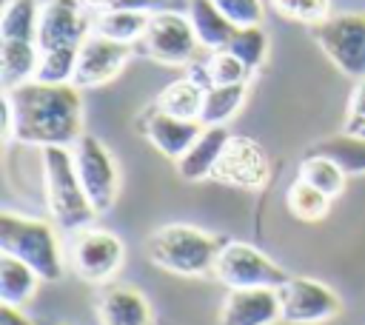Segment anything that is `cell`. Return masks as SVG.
<instances>
[{"mask_svg":"<svg viewBox=\"0 0 365 325\" xmlns=\"http://www.w3.org/2000/svg\"><path fill=\"white\" fill-rule=\"evenodd\" d=\"M83 88L29 80L3 91V137L23 145H74L83 131Z\"/></svg>","mask_w":365,"mask_h":325,"instance_id":"obj_1","label":"cell"},{"mask_svg":"<svg viewBox=\"0 0 365 325\" xmlns=\"http://www.w3.org/2000/svg\"><path fill=\"white\" fill-rule=\"evenodd\" d=\"M43 191L48 217L57 228L74 234L88 228L97 217L80 174L74 168V154L68 145H46L43 148Z\"/></svg>","mask_w":365,"mask_h":325,"instance_id":"obj_2","label":"cell"},{"mask_svg":"<svg viewBox=\"0 0 365 325\" xmlns=\"http://www.w3.org/2000/svg\"><path fill=\"white\" fill-rule=\"evenodd\" d=\"M220 248H222V242L217 237H211L208 231L188 225V222L163 225L145 242V254H148L151 265H157L160 271H168L174 277H202V274L214 271Z\"/></svg>","mask_w":365,"mask_h":325,"instance_id":"obj_3","label":"cell"},{"mask_svg":"<svg viewBox=\"0 0 365 325\" xmlns=\"http://www.w3.org/2000/svg\"><path fill=\"white\" fill-rule=\"evenodd\" d=\"M0 251L31 265L43 282H60L66 274L60 239L54 234V225L46 220L3 211L0 214Z\"/></svg>","mask_w":365,"mask_h":325,"instance_id":"obj_4","label":"cell"},{"mask_svg":"<svg viewBox=\"0 0 365 325\" xmlns=\"http://www.w3.org/2000/svg\"><path fill=\"white\" fill-rule=\"evenodd\" d=\"M314 43L345 77H365V11L331 14L322 23L311 26Z\"/></svg>","mask_w":365,"mask_h":325,"instance_id":"obj_5","label":"cell"},{"mask_svg":"<svg viewBox=\"0 0 365 325\" xmlns=\"http://www.w3.org/2000/svg\"><path fill=\"white\" fill-rule=\"evenodd\" d=\"M214 277L228 288H279L288 282V271L268 259L259 248L251 242H222L217 262H214Z\"/></svg>","mask_w":365,"mask_h":325,"instance_id":"obj_6","label":"cell"},{"mask_svg":"<svg viewBox=\"0 0 365 325\" xmlns=\"http://www.w3.org/2000/svg\"><path fill=\"white\" fill-rule=\"evenodd\" d=\"M71 154H74V168L80 174V182H83L97 217L108 214L120 197V165H117L114 154L94 134H83L71 145Z\"/></svg>","mask_w":365,"mask_h":325,"instance_id":"obj_7","label":"cell"},{"mask_svg":"<svg viewBox=\"0 0 365 325\" xmlns=\"http://www.w3.org/2000/svg\"><path fill=\"white\" fill-rule=\"evenodd\" d=\"M140 48H143V54H148L160 66L182 68L197 57L200 40L194 34L188 14L163 9V11H151L148 29L140 40Z\"/></svg>","mask_w":365,"mask_h":325,"instance_id":"obj_8","label":"cell"},{"mask_svg":"<svg viewBox=\"0 0 365 325\" xmlns=\"http://www.w3.org/2000/svg\"><path fill=\"white\" fill-rule=\"evenodd\" d=\"M125 262V245L106 228H80L71 239V268L83 282H108Z\"/></svg>","mask_w":365,"mask_h":325,"instance_id":"obj_9","label":"cell"},{"mask_svg":"<svg viewBox=\"0 0 365 325\" xmlns=\"http://www.w3.org/2000/svg\"><path fill=\"white\" fill-rule=\"evenodd\" d=\"M277 294L282 322L288 325H319L342 311V302L334 294V288L311 277H288V282L279 285Z\"/></svg>","mask_w":365,"mask_h":325,"instance_id":"obj_10","label":"cell"},{"mask_svg":"<svg viewBox=\"0 0 365 325\" xmlns=\"http://www.w3.org/2000/svg\"><path fill=\"white\" fill-rule=\"evenodd\" d=\"M94 31V11L83 0H46L37 26L40 51L80 48Z\"/></svg>","mask_w":365,"mask_h":325,"instance_id":"obj_11","label":"cell"},{"mask_svg":"<svg viewBox=\"0 0 365 325\" xmlns=\"http://www.w3.org/2000/svg\"><path fill=\"white\" fill-rule=\"evenodd\" d=\"M268 177H271V160H268L265 148L251 137H234V134L211 171L214 182L242 188V191L265 188Z\"/></svg>","mask_w":365,"mask_h":325,"instance_id":"obj_12","label":"cell"},{"mask_svg":"<svg viewBox=\"0 0 365 325\" xmlns=\"http://www.w3.org/2000/svg\"><path fill=\"white\" fill-rule=\"evenodd\" d=\"M134 57V46L131 43H117L108 40L97 31H91L86 37V43L80 46L77 54V68H74V86L77 88H97L111 83Z\"/></svg>","mask_w":365,"mask_h":325,"instance_id":"obj_13","label":"cell"},{"mask_svg":"<svg viewBox=\"0 0 365 325\" xmlns=\"http://www.w3.org/2000/svg\"><path fill=\"white\" fill-rule=\"evenodd\" d=\"M282 319L277 288H234L220 305V325H274Z\"/></svg>","mask_w":365,"mask_h":325,"instance_id":"obj_14","label":"cell"},{"mask_svg":"<svg viewBox=\"0 0 365 325\" xmlns=\"http://www.w3.org/2000/svg\"><path fill=\"white\" fill-rule=\"evenodd\" d=\"M202 128H205V125H202L200 120L174 117V114L160 111L157 105H154V108L145 114V120H143V134L148 137V143H151L163 157H168V160H174V162L188 151V145L200 137Z\"/></svg>","mask_w":365,"mask_h":325,"instance_id":"obj_15","label":"cell"},{"mask_svg":"<svg viewBox=\"0 0 365 325\" xmlns=\"http://www.w3.org/2000/svg\"><path fill=\"white\" fill-rule=\"evenodd\" d=\"M100 325H154L151 305L131 285H108L97 296Z\"/></svg>","mask_w":365,"mask_h":325,"instance_id":"obj_16","label":"cell"},{"mask_svg":"<svg viewBox=\"0 0 365 325\" xmlns=\"http://www.w3.org/2000/svg\"><path fill=\"white\" fill-rule=\"evenodd\" d=\"M231 134L225 125H205L200 131V137L188 145V151L177 160V174L185 182H202L211 180V171L222 154V148L228 145Z\"/></svg>","mask_w":365,"mask_h":325,"instance_id":"obj_17","label":"cell"},{"mask_svg":"<svg viewBox=\"0 0 365 325\" xmlns=\"http://www.w3.org/2000/svg\"><path fill=\"white\" fill-rule=\"evenodd\" d=\"M188 20L194 26V34L200 40V48L214 51V48H225L231 34L237 31V26L211 3V0H188Z\"/></svg>","mask_w":365,"mask_h":325,"instance_id":"obj_18","label":"cell"},{"mask_svg":"<svg viewBox=\"0 0 365 325\" xmlns=\"http://www.w3.org/2000/svg\"><path fill=\"white\" fill-rule=\"evenodd\" d=\"M40 66V46L37 40H3L0 46V68H3V88H14L37 77Z\"/></svg>","mask_w":365,"mask_h":325,"instance_id":"obj_19","label":"cell"},{"mask_svg":"<svg viewBox=\"0 0 365 325\" xmlns=\"http://www.w3.org/2000/svg\"><path fill=\"white\" fill-rule=\"evenodd\" d=\"M40 282L43 279L37 277V271L31 265L0 251V302L23 308L37 294Z\"/></svg>","mask_w":365,"mask_h":325,"instance_id":"obj_20","label":"cell"},{"mask_svg":"<svg viewBox=\"0 0 365 325\" xmlns=\"http://www.w3.org/2000/svg\"><path fill=\"white\" fill-rule=\"evenodd\" d=\"M299 180L311 182L314 188H319L322 194H328L331 200H336L342 191H345V182H348V168L331 157V154H322V151H308L299 162V171H297Z\"/></svg>","mask_w":365,"mask_h":325,"instance_id":"obj_21","label":"cell"},{"mask_svg":"<svg viewBox=\"0 0 365 325\" xmlns=\"http://www.w3.org/2000/svg\"><path fill=\"white\" fill-rule=\"evenodd\" d=\"M151 11L143 9H108L94 14V31L117 43H140L148 29Z\"/></svg>","mask_w":365,"mask_h":325,"instance_id":"obj_22","label":"cell"},{"mask_svg":"<svg viewBox=\"0 0 365 325\" xmlns=\"http://www.w3.org/2000/svg\"><path fill=\"white\" fill-rule=\"evenodd\" d=\"M202 100H205V88L191 80L188 74H182L180 80L168 83L160 97H157V108L165 111V114H174V117H182V120H200L202 114Z\"/></svg>","mask_w":365,"mask_h":325,"instance_id":"obj_23","label":"cell"},{"mask_svg":"<svg viewBox=\"0 0 365 325\" xmlns=\"http://www.w3.org/2000/svg\"><path fill=\"white\" fill-rule=\"evenodd\" d=\"M248 94V83H231V86H211L205 88V100H202V114L200 123L202 125H228Z\"/></svg>","mask_w":365,"mask_h":325,"instance_id":"obj_24","label":"cell"},{"mask_svg":"<svg viewBox=\"0 0 365 325\" xmlns=\"http://www.w3.org/2000/svg\"><path fill=\"white\" fill-rule=\"evenodd\" d=\"M43 6L37 0H6L0 14V37L3 40H37Z\"/></svg>","mask_w":365,"mask_h":325,"instance_id":"obj_25","label":"cell"},{"mask_svg":"<svg viewBox=\"0 0 365 325\" xmlns=\"http://www.w3.org/2000/svg\"><path fill=\"white\" fill-rule=\"evenodd\" d=\"M285 205H288L291 217H297L302 222H319L331 211V197L297 177L285 191Z\"/></svg>","mask_w":365,"mask_h":325,"instance_id":"obj_26","label":"cell"},{"mask_svg":"<svg viewBox=\"0 0 365 325\" xmlns=\"http://www.w3.org/2000/svg\"><path fill=\"white\" fill-rule=\"evenodd\" d=\"M225 48L234 51L251 71H257L268 60V34L259 26H240L231 34V40H228Z\"/></svg>","mask_w":365,"mask_h":325,"instance_id":"obj_27","label":"cell"},{"mask_svg":"<svg viewBox=\"0 0 365 325\" xmlns=\"http://www.w3.org/2000/svg\"><path fill=\"white\" fill-rule=\"evenodd\" d=\"M308 151H322V154L336 157V160L348 168V174H365V140H359V137L336 134V137L319 140V143L311 145Z\"/></svg>","mask_w":365,"mask_h":325,"instance_id":"obj_28","label":"cell"},{"mask_svg":"<svg viewBox=\"0 0 365 325\" xmlns=\"http://www.w3.org/2000/svg\"><path fill=\"white\" fill-rule=\"evenodd\" d=\"M205 68L211 86H231V83H248L251 68L228 48H214L205 51Z\"/></svg>","mask_w":365,"mask_h":325,"instance_id":"obj_29","label":"cell"},{"mask_svg":"<svg viewBox=\"0 0 365 325\" xmlns=\"http://www.w3.org/2000/svg\"><path fill=\"white\" fill-rule=\"evenodd\" d=\"M77 54L80 48H51V51H40V66H37V77L43 83H71L74 80V68H77Z\"/></svg>","mask_w":365,"mask_h":325,"instance_id":"obj_30","label":"cell"},{"mask_svg":"<svg viewBox=\"0 0 365 325\" xmlns=\"http://www.w3.org/2000/svg\"><path fill=\"white\" fill-rule=\"evenodd\" d=\"M268 3L279 17L302 26H317L325 17H331V0H268Z\"/></svg>","mask_w":365,"mask_h":325,"instance_id":"obj_31","label":"cell"},{"mask_svg":"<svg viewBox=\"0 0 365 325\" xmlns=\"http://www.w3.org/2000/svg\"><path fill=\"white\" fill-rule=\"evenodd\" d=\"M237 29L240 26H259L265 17L262 0H211Z\"/></svg>","mask_w":365,"mask_h":325,"instance_id":"obj_32","label":"cell"},{"mask_svg":"<svg viewBox=\"0 0 365 325\" xmlns=\"http://www.w3.org/2000/svg\"><path fill=\"white\" fill-rule=\"evenodd\" d=\"M365 128V77L356 80L354 91H351V103H348V114H345V125L342 134L356 137Z\"/></svg>","mask_w":365,"mask_h":325,"instance_id":"obj_33","label":"cell"},{"mask_svg":"<svg viewBox=\"0 0 365 325\" xmlns=\"http://www.w3.org/2000/svg\"><path fill=\"white\" fill-rule=\"evenodd\" d=\"M0 325H34L31 316L23 314L20 305H6L0 302Z\"/></svg>","mask_w":365,"mask_h":325,"instance_id":"obj_34","label":"cell"},{"mask_svg":"<svg viewBox=\"0 0 365 325\" xmlns=\"http://www.w3.org/2000/svg\"><path fill=\"white\" fill-rule=\"evenodd\" d=\"M83 3H86V6H88V9L94 11V14H97V11H106L111 0H83Z\"/></svg>","mask_w":365,"mask_h":325,"instance_id":"obj_35","label":"cell"},{"mask_svg":"<svg viewBox=\"0 0 365 325\" xmlns=\"http://www.w3.org/2000/svg\"><path fill=\"white\" fill-rule=\"evenodd\" d=\"M356 137H359V140H365V128H362V131H359V134H356Z\"/></svg>","mask_w":365,"mask_h":325,"instance_id":"obj_36","label":"cell"}]
</instances>
